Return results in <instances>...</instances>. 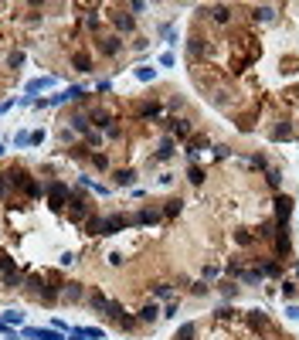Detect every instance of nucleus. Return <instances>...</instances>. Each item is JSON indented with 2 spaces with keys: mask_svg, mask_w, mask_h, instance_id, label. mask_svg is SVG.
<instances>
[{
  "mask_svg": "<svg viewBox=\"0 0 299 340\" xmlns=\"http://www.w3.org/2000/svg\"><path fill=\"white\" fill-rule=\"evenodd\" d=\"M106 313H109V320H116V323H119V327H126V330H133V327H136V317H129V313L123 310V303H116V299H109Z\"/></svg>",
  "mask_w": 299,
  "mask_h": 340,
  "instance_id": "f257e3e1",
  "label": "nucleus"
},
{
  "mask_svg": "<svg viewBox=\"0 0 299 340\" xmlns=\"http://www.w3.org/2000/svg\"><path fill=\"white\" fill-rule=\"evenodd\" d=\"M129 225H133L129 214H109V218H102V235H116V231H123Z\"/></svg>",
  "mask_w": 299,
  "mask_h": 340,
  "instance_id": "f03ea898",
  "label": "nucleus"
},
{
  "mask_svg": "<svg viewBox=\"0 0 299 340\" xmlns=\"http://www.w3.org/2000/svg\"><path fill=\"white\" fill-rule=\"evenodd\" d=\"M24 337L27 340H68V334H62V330H41V327H24Z\"/></svg>",
  "mask_w": 299,
  "mask_h": 340,
  "instance_id": "7ed1b4c3",
  "label": "nucleus"
},
{
  "mask_svg": "<svg viewBox=\"0 0 299 340\" xmlns=\"http://www.w3.org/2000/svg\"><path fill=\"white\" fill-rule=\"evenodd\" d=\"M65 204H68V211H72V218H75V221H85V218H88V204H85V198H82L78 191H72Z\"/></svg>",
  "mask_w": 299,
  "mask_h": 340,
  "instance_id": "20e7f679",
  "label": "nucleus"
},
{
  "mask_svg": "<svg viewBox=\"0 0 299 340\" xmlns=\"http://www.w3.org/2000/svg\"><path fill=\"white\" fill-rule=\"evenodd\" d=\"M48 198H51V207H65V201H68V187H65L62 181H55V184H48Z\"/></svg>",
  "mask_w": 299,
  "mask_h": 340,
  "instance_id": "39448f33",
  "label": "nucleus"
},
{
  "mask_svg": "<svg viewBox=\"0 0 299 340\" xmlns=\"http://www.w3.org/2000/svg\"><path fill=\"white\" fill-rule=\"evenodd\" d=\"M289 214H293V198H276V221H279V228L289 225Z\"/></svg>",
  "mask_w": 299,
  "mask_h": 340,
  "instance_id": "423d86ee",
  "label": "nucleus"
},
{
  "mask_svg": "<svg viewBox=\"0 0 299 340\" xmlns=\"http://www.w3.org/2000/svg\"><path fill=\"white\" fill-rule=\"evenodd\" d=\"M68 130H75V133H92V130H88V116H82V113H72V116H68Z\"/></svg>",
  "mask_w": 299,
  "mask_h": 340,
  "instance_id": "0eeeda50",
  "label": "nucleus"
},
{
  "mask_svg": "<svg viewBox=\"0 0 299 340\" xmlns=\"http://www.w3.org/2000/svg\"><path fill=\"white\" fill-rule=\"evenodd\" d=\"M136 320H140V323H156V320H160V306H156V303H147Z\"/></svg>",
  "mask_w": 299,
  "mask_h": 340,
  "instance_id": "6e6552de",
  "label": "nucleus"
},
{
  "mask_svg": "<svg viewBox=\"0 0 299 340\" xmlns=\"http://www.w3.org/2000/svg\"><path fill=\"white\" fill-rule=\"evenodd\" d=\"M51 85H55V78H51V75L31 78V82H27V95H34V92H41V89H51Z\"/></svg>",
  "mask_w": 299,
  "mask_h": 340,
  "instance_id": "1a4fd4ad",
  "label": "nucleus"
},
{
  "mask_svg": "<svg viewBox=\"0 0 299 340\" xmlns=\"http://www.w3.org/2000/svg\"><path fill=\"white\" fill-rule=\"evenodd\" d=\"M133 184H136V170H129V167L116 170V187H133Z\"/></svg>",
  "mask_w": 299,
  "mask_h": 340,
  "instance_id": "9d476101",
  "label": "nucleus"
},
{
  "mask_svg": "<svg viewBox=\"0 0 299 340\" xmlns=\"http://www.w3.org/2000/svg\"><path fill=\"white\" fill-rule=\"evenodd\" d=\"M201 150H208V136H194V139L187 143V157H191V160H197Z\"/></svg>",
  "mask_w": 299,
  "mask_h": 340,
  "instance_id": "9b49d317",
  "label": "nucleus"
},
{
  "mask_svg": "<svg viewBox=\"0 0 299 340\" xmlns=\"http://www.w3.org/2000/svg\"><path fill=\"white\" fill-rule=\"evenodd\" d=\"M153 221H160V211H136L133 214V225H153Z\"/></svg>",
  "mask_w": 299,
  "mask_h": 340,
  "instance_id": "f8f14e48",
  "label": "nucleus"
},
{
  "mask_svg": "<svg viewBox=\"0 0 299 340\" xmlns=\"http://www.w3.org/2000/svg\"><path fill=\"white\" fill-rule=\"evenodd\" d=\"M170 136H177V139H187V136H191V123H187V119H177V123L170 126Z\"/></svg>",
  "mask_w": 299,
  "mask_h": 340,
  "instance_id": "ddd939ff",
  "label": "nucleus"
},
{
  "mask_svg": "<svg viewBox=\"0 0 299 340\" xmlns=\"http://www.w3.org/2000/svg\"><path fill=\"white\" fill-rule=\"evenodd\" d=\"M62 296H65L68 303H78V299H82V282H68V286L62 289Z\"/></svg>",
  "mask_w": 299,
  "mask_h": 340,
  "instance_id": "4468645a",
  "label": "nucleus"
},
{
  "mask_svg": "<svg viewBox=\"0 0 299 340\" xmlns=\"http://www.w3.org/2000/svg\"><path fill=\"white\" fill-rule=\"evenodd\" d=\"M119 48H123V41H119V38H106V41H102V55H106V58L119 55Z\"/></svg>",
  "mask_w": 299,
  "mask_h": 340,
  "instance_id": "2eb2a0df",
  "label": "nucleus"
},
{
  "mask_svg": "<svg viewBox=\"0 0 299 340\" xmlns=\"http://www.w3.org/2000/svg\"><path fill=\"white\" fill-rule=\"evenodd\" d=\"M248 327H255V330H262V327H269V317H265L262 310H252V313H248Z\"/></svg>",
  "mask_w": 299,
  "mask_h": 340,
  "instance_id": "dca6fc26",
  "label": "nucleus"
},
{
  "mask_svg": "<svg viewBox=\"0 0 299 340\" xmlns=\"http://www.w3.org/2000/svg\"><path fill=\"white\" fill-rule=\"evenodd\" d=\"M85 231H88V235H102V218H99V214H88V218H85Z\"/></svg>",
  "mask_w": 299,
  "mask_h": 340,
  "instance_id": "f3484780",
  "label": "nucleus"
},
{
  "mask_svg": "<svg viewBox=\"0 0 299 340\" xmlns=\"http://www.w3.org/2000/svg\"><path fill=\"white\" fill-rule=\"evenodd\" d=\"M88 306H92L95 313H106V306H109V299H106L102 293H92V296H88Z\"/></svg>",
  "mask_w": 299,
  "mask_h": 340,
  "instance_id": "a211bd4d",
  "label": "nucleus"
},
{
  "mask_svg": "<svg viewBox=\"0 0 299 340\" xmlns=\"http://www.w3.org/2000/svg\"><path fill=\"white\" fill-rule=\"evenodd\" d=\"M72 65H75V71H92V58H88L85 51H78L72 58Z\"/></svg>",
  "mask_w": 299,
  "mask_h": 340,
  "instance_id": "6ab92c4d",
  "label": "nucleus"
},
{
  "mask_svg": "<svg viewBox=\"0 0 299 340\" xmlns=\"http://www.w3.org/2000/svg\"><path fill=\"white\" fill-rule=\"evenodd\" d=\"M21 282H24V275H21L17 269H14V272H7V275L0 279V286H3V289H14V286H21Z\"/></svg>",
  "mask_w": 299,
  "mask_h": 340,
  "instance_id": "aec40b11",
  "label": "nucleus"
},
{
  "mask_svg": "<svg viewBox=\"0 0 299 340\" xmlns=\"http://www.w3.org/2000/svg\"><path fill=\"white\" fill-rule=\"evenodd\" d=\"M112 21H116V27H119V31H133V27H136V21H133L129 14H116Z\"/></svg>",
  "mask_w": 299,
  "mask_h": 340,
  "instance_id": "412c9836",
  "label": "nucleus"
},
{
  "mask_svg": "<svg viewBox=\"0 0 299 340\" xmlns=\"http://www.w3.org/2000/svg\"><path fill=\"white\" fill-rule=\"evenodd\" d=\"M160 160H167V157H173V136H163L160 139V153H156Z\"/></svg>",
  "mask_w": 299,
  "mask_h": 340,
  "instance_id": "4be33fe9",
  "label": "nucleus"
},
{
  "mask_svg": "<svg viewBox=\"0 0 299 340\" xmlns=\"http://www.w3.org/2000/svg\"><path fill=\"white\" fill-rule=\"evenodd\" d=\"M78 334H85L88 340H106V330H99V327H75Z\"/></svg>",
  "mask_w": 299,
  "mask_h": 340,
  "instance_id": "5701e85b",
  "label": "nucleus"
},
{
  "mask_svg": "<svg viewBox=\"0 0 299 340\" xmlns=\"http://www.w3.org/2000/svg\"><path fill=\"white\" fill-rule=\"evenodd\" d=\"M3 323H7V327H21V323H24V313H17V310H7V313H3Z\"/></svg>",
  "mask_w": 299,
  "mask_h": 340,
  "instance_id": "b1692460",
  "label": "nucleus"
},
{
  "mask_svg": "<svg viewBox=\"0 0 299 340\" xmlns=\"http://www.w3.org/2000/svg\"><path fill=\"white\" fill-rule=\"evenodd\" d=\"M272 17H276V7H255V21H265L269 24Z\"/></svg>",
  "mask_w": 299,
  "mask_h": 340,
  "instance_id": "393cba45",
  "label": "nucleus"
},
{
  "mask_svg": "<svg viewBox=\"0 0 299 340\" xmlns=\"http://www.w3.org/2000/svg\"><path fill=\"white\" fill-rule=\"evenodd\" d=\"M187 177H191V184H197V187L204 184V170H201L197 163H191V170H187Z\"/></svg>",
  "mask_w": 299,
  "mask_h": 340,
  "instance_id": "a878e982",
  "label": "nucleus"
},
{
  "mask_svg": "<svg viewBox=\"0 0 299 340\" xmlns=\"http://www.w3.org/2000/svg\"><path fill=\"white\" fill-rule=\"evenodd\" d=\"M153 296H156V299H170V296H173V286L160 282V286H153Z\"/></svg>",
  "mask_w": 299,
  "mask_h": 340,
  "instance_id": "bb28decb",
  "label": "nucleus"
},
{
  "mask_svg": "<svg viewBox=\"0 0 299 340\" xmlns=\"http://www.w3.org/2000/svg\"><path fill=\"white\" fill-rule=\"evenodd\" d=\"M92 123H95V126H102V130H109V126H112L109 113H92Z\"/></svg>",
  "mask_w": 299,
  "mask_h": 340,
  "instance_id": "cd10ccee",
  "label": "nucleus"
},
{
  "mask_svg": "<svg viewBox=\"0 0 299 340\" xmlns=\"http://www.w3.org/2000/svg\"><path fill=\"white\" fill-rule=\"evenodd\" d=\"M289 136H293L289 123H286V126H276V130H272V139H276V143H279V139H289Z\"/></svg>",
  "mask_w": 299,
  "mask_h": 340,
  "instance_id": "c85d7f7f",
  "label": "nucleus"
},
{
  "mask_svg": "<svg viewBox=\"0 0 299 340\" xmlns=\"http://www.w3.org/2000/svg\"><path fill=\"white\" fill-rule=\"evenodd\" d=\"M136 78L140 82H153L156 78V68H136Z\"/></svg>",
  "mask_w": 299,
  "mask_h": 340,
  "instance_id": "c756f323",
  "label": "nucleus"
},
{
  "mask_svg": "<svg viewBox=\"0 0 299 340\" xmlns=\"http://www.w3.org/2000/svg\"><path fill=\"white\" fill-rule=\"evenodd\" d=\"M85 95V85H68L65 89V99H82Z\"/></svg>",
  "mask_w": 299,
  "mask_h": 340,
  "instance_id": "7c9ffc66",
  "label": "nucleus"
},
{
  "mask_svg": "<svg viewBox=\"0 0 299 340\" xmlns=\"http://www.w3.org/2000/svg\"><path fill=\"white\" fill-rule=\"evenodd\" d=\"M7 272H14V259H10V255H0V279H3Z\"/></svg>",
  "mask_w": 299,
  "mask_h": 340,
  "instance_id": "2f4dec72",
  "label": "nucleus"
},
{
  "mask_svg": "<svg viewBox=\"0 0 299 340\" xmlns=\"http://www.w3.org/2000/svg\"><path fill=\"white\" fill-rule=\"evenodd\" d=\"M211 14H214V21H218V24H228V17H231V10H228V7H214Z\"/></svg>",
  "mask_w": 299,
  "mask_h": 340,
  "instance_id": "473e14b6",
  "label": "nucleus"
},
{
  "mask_svg": "<svg viewBox=\"0 0 299 340\" xmlns=\"http://www.w3.org/2000/svg\"><path fill=\"white\" fill-rule=\"evenodd\" d=\"M160 34L167 38V45H177V31H173L170 24H163V27H160Z\"/></svg>",
  "mask_w": 299,
  "mask_h": 340,
  "instance_id": "72a5a7b5",
  "label": "nucleus"
},
{
  "mask_svg": "<svg viewBox=\"0 0 299 340\" xmlns=\"http://www.w3.org/2000/svg\"><path fill=\"white\" fill-rule=\"evenodd\" d=\"M24 194H27V198H38V194H41V184H38V181H27V184H24Z\"/></svg>",
  "mask_w": 299,
  "mask_h": 340,
  "instance_id": "f704fd0d",
  "label": "nucleus"
},
{
  "mask_svg": "<svg viewBox=\"0 0 299 340\" xmlns=\"http://www.w3.org/2000/svg\"><path fill=\"white\" fill-rule=\"evenodd\" d=\"M7 65H10V68L24 65V51H10V55H7Z\"/></svg>",
  "mask_w": 299,
  "mask_h": 340,
  "instance_id": "c9c22d12",
  "label": "nucleus"
},
{
  "mask_svg": "<svg viewBox=\"0 0 299 340\" xmlns=\"http://www.w3.org/2000/svg\"><path fill=\"white\" fill-rule=\"evenodd\" d=\"M156 113H160V106H156V102H150V106H143V109H140V116H143V119H153Z\"/></svg>",
  "mask_w": 299,
  "mask_h": 340,
  "instance_id": "e433bc0d",
  "label": "nucleus"
},
{
  "mask_svg": "<svg viewBox=\"0 0 299 340\" xmlns=\"http://www.w3.org/2000/svg\"><path fill=\"white\" fill-rule=\"evenodd\" d=\"M194 337V323H184L180 330H177V340H191Z\"/></svg>",
  "mask_w": 299,
  "mask_h": 340,
  "instance_id": "4c0bfd02",
  "label": "nucleus"
},
{
  "mask_svg": "<svg viewBox=\"0 0 299 340\" xmlns=\"http://www.w3.org/2000/svg\"><path fill=\"white\" fill-rule=\"evenodd\" d=\"M187 51H191V55H194V58H201V55H204V51H208V48H204V45H201V41H191V45H187Z\"/></svg>",
  "mask_w": 299,
  "mask_h": 340,
  "instance_id": "58836bf2",
  "label": "nucleus"
},
{
  "mask_svg": "<svg viewBox=\"0 0 299 340\" xmlns=\"http://www.w3.org/2000/svg\"><path fill=\"white\" fill-rule=\"evenodd\" d=\"M92 163H95V170H106V167H109V160H106V153H95V157H92Z\"/></svg>",
  "mask_w": 299,
  "mask_h": 340,
  "instance_id": "ea45409f",
  "label": "nucleus"
},
{
  "mask_svg": "<svg viewBox=\"0 0 299 340\" xmlns=\"http://www.w3.org/2000/svg\"><path fill=\"white\" fill-rule=\"evenodd\" d=\"M221 293L228 296V299H235V296H238V286H235V282H224V286H221Z\"/></svg>",
  "mask_w": 299,
  "mask_h": 340,
  "instance_id": "a19ab883",
  "label": "nucleus"
},
{
  "mask_svg": "<svg viewBox=\"0 0 299 340\" xmlns=\"http://www.w3.org/2000/svg\"><path fill=\"white\" fill-rule=\"evenodd\" d=\"M14 146H31V133H17L14 136Z\"/></svg>",
  "mask_w": 299,
  "mask_h": 340,
  "instance_id": "79ce46f5",
  "label": "nucleus"
},
{
  "mask_svg": "<svg viewBox=\"0 0 299 340\" xmlns=\"http://www.w3.org/2000/svg\"><path fill=\"white\" fill-rule=\"evenodd\" d=\"M262 275H279V262H265V266H262Z\"/></svg>",
  "mask_w": 299,
  "mask_h": 340,
  "instance_id": "37998d69",
  "label": "nucleus"
},
{
  "mask_svg": "<svg viewBox=\"0 0 299 340\" xmlns=\"http://www.w3.org/2000/svg\"><path fill=\"white\" fill-rule=\"evenodd\" d=\"M265 181H269V187H279V170H272V167H269V174H265Z\"/></svg>",
  "mask_w": 299,
  "mask_h": 340,
  "instance_id": "c03bdc74",
  "label": "nucleus"
},
{
  "mask_svg": "<svg viewBox=\"0 0 299 340\" xmlns=\"http://www.w3.org/2000/svg\"><path fill=\"white\" fill-rule=\"evenodd\" d=\"M180 211V201H167V207H163V214H177Z\"/></svg>",
  "mask_w": 299,
  "mask_h": 340,
  "instance_id": "a18cd8bd",
  "label": "nucleus"
},
{
  "mask_svg": "<svg viewBox=\"0 0 299 340\" xmlns=\"http://www.w3.org/2000/svg\"><path fill=\"white\" fill-rule=\"evenodd\" d=\"M218 317H221V320H235V310H231V306H221Z\"/></svg>",
  "mask_w": 299,
  "mask_h": 340,
  "instance_id": "49530a36",
  "label": "nucleus"
},
{
  "mask_svg": "<svg viewBox=\"0 0 299 340\" xmlns=\"http://www.w3.org/2000/svg\"><path fill=\"white\" fill-rule=\"evenodd\" d=\"M282 296H286V299H293V296H296V286H293V282H286V286H282Z\"/></svg>",
  "mask_w": 299,
  "mask_h": 340,
  "instance_id": "de8ad7c7",
  "label": "nucleus"
},
{
  "mask_svg": "<svg viewBox=\"0 0 299 340\" xmlns=\"http://www.w3.org/2000/svg\"><path fill=\"white\" fill-rule=\"evenodd\" d=\"M201 275H204V279H214V275H218V266H204Z\"/></svg>",
  "mask_w": 299,
  "mask_h": 340,
  "instance_id": "09e8293b",
  "label": "nucleus"
},
{
  "mask_svg": "<svg viewBox=\"0 0 299 340\" xmlns=\"http://www.w3.org/2000/svg\"><path fill=\"white\" fill-rule=\"evenodd\" d=\"M235 238H238V245H248V242H252V235H248V231H238Z\"/></svg>",
  "mask_w": 299,
  "mask_h": 340,
  "instance_id": "8fccbe9b",
  "label": "nucleus"
},
{
  "mask_svg": "<svg viewBox=\"0 0 299 340\" xmlns=\"http://www.w3.org/2000/svg\"><path fill=\"white\" fill-rule=\"evenodd\" d=\"M109 266H123V252H112L109 255Z\"/></svg>",
  "mask_w": 299,
  "mask_h": 340,
  "instance_id": "3c124183",
  "label": "nucleus"
},
{
  "mask_svg": "<svg viewBox=\"0 0 299 340\" xmlns=\"http://www.w3.org/2000/svg\"><path fill=\"white\" fill-rule=\"evenodd\" d=\"M204 293H208V286H204V279H201V282H194V296H204Z\"/></svg>",
  "mask_w": 299,
  "mask_h": 340,
  "instance_id": "603ef678",
  "label": "nucleus"
},
{
  "mask_svg": "<svg viewBox=\"0 0 299 340\" xmlns=\"http://www.w3.org/2000/svg\"><path fill=\"white\" fill-rule=\"evenodd\" d=\"M68 340H88V337H85V334H78V330L72 327V330H68Z\"/></svg>",
  "mask_w": 299,
  "mask_h": 340,
  "instance_id": "864d4df0",
  "label": "nucleus"
},
{
  "mask_svg": "<svg viewBox=\"0 0 299 340\" xmlns=\"http://www.w3.org/2000/svg\"><path fill=\"white\" fill-rule=\"evenodd\" d=\"M3 191H7V181H3V177H0V194H3Z\"/></svg>",
  "mask_w": 299,
  "mask_h": 340,
  "instance_id": "5fc2aeb1",
  "label": "nucleus"
},
{
  "mask_svg": "<svg viewBox=\"0 0 299 340\" xmlns=\"http://www.w3.org/2000/svg\"><path fill=\"white\" fill-rule=\"evenodd\" d=\"M7 340H21V337H17V334H14V330H10V334H7Z\"/></svg>",
  "mask_w": 299,
  "mask_h": 340,
  "instance_id": "6e6d98bb",
  "label": "nucleus"
},
{
  "mask_svg": "<svg viewBox=\"0 0 299 340\" xmlns=\"http://www.w3.org/2000/svg\"><path fill=\"white\" fill-rule=\"evenodd\" d=\"M3 153H7V150H3V143H0V157H3Z\"/></svg>",
  "mask_w": 299,
  "mask_h": 340,
  "instance_id": "4d7b16f0",
  "label": "nucleus"
}]
</instances>
